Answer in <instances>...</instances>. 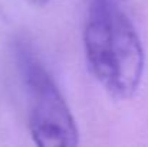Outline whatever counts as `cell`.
<instances>
[{
  "mask_svg": "<svg viewBox=\"0 0 148 147\" xmlns=\"http://www.w3.org/2000/svg\"><path fill=\"white\" fill-rule=\"evenodd\" d=\"M16 61L27 99V121L39 147H75L79 131L72 111L55 79L33 49L16 45Z\"/></svg>",
  "mask_w": 148,
  "mask_h": 147,
  "instance_id": "7a4b0ae2",
  "label": "cell"
},
{
  "mask_svg": "<svg viewBox=\"0 0 148 147\" xmlns=\"http://www.w3.org/2000/svg\"><path fill=\"white\" fill-rule=\"evenodd\" d=\"M25 1H27V3H30L33 6H43V4L49 3L50 0H25Z\"/></svg>",
  "mask_w": 148,
  "mask_h": 147,
  "instance_id": "3957f363",
  "label": "cell"
},
{
  "mask_svg": "<svg viewBox=\"0 0 148 147\" xmlns=\"http://www.w3.org/2000/svg\"><path fill=\"white\" fill-rule=\"evenodd\" d=\"M118 1H122V0H118Z\"/></svg>",
  "mask_w": 148,
  "mask_h": 147,
  "instance_id": "277c9868",
  "label": "cell"
},
{
  "mask_svg": "<svg viewBox=\"0 0 148 147\" xmlns=\"http://www.w3.org/2000/svg\"><path fill=\"white\" fill-rule=\"evenodd\" d=\"M84 50L91 74L115 99L140 88L145 52L140 35L118 0H92L84 28Z\"/></svg>",
  "mask_w": 148,
  "mask_h": 147,
  "instance_id": "6da1fadb",
  "label": "cell"
}]
</instances>
